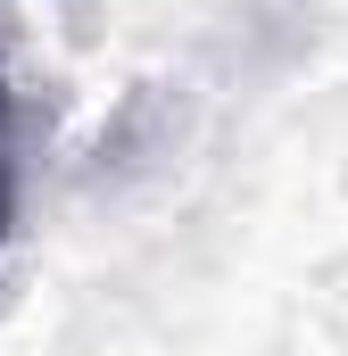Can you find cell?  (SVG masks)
I'll list each match as a JSON object with an SVG mask.
<instances>
[{
	"label": "cell",
	"instance_id": "obj_1",
	"mask_svg": "<svg viewBox=\"0 0 348 356\" xmlns=\"http://www.w3.org/2000/svg\"><path fill=\"white\" fill-rule=\"evenodd\" d=\"M8 224H17V166H8V83H0V249H8Z\"/></svg>",
	"mask_w": 348,
	"mask_h": 356
}]
</instances>
